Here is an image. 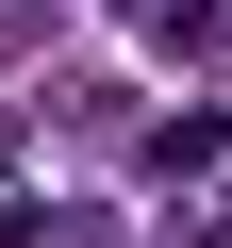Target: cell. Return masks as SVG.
<instances>
[{
    "label": "cell",
    "mask_w": 232,
    "mask_h": 248,
    "mask_svg": "<svg viewBox=\"0 0 232 248\" xmlns=\"http://www.w3.org/2000/svg\"><path fill=\"white\" fill-rule=\"evenodd\" d=\"M149 33H166L182 66H232V0H149Z\"/></svg>",
    "instance_id": "1"
}]
</instances>
